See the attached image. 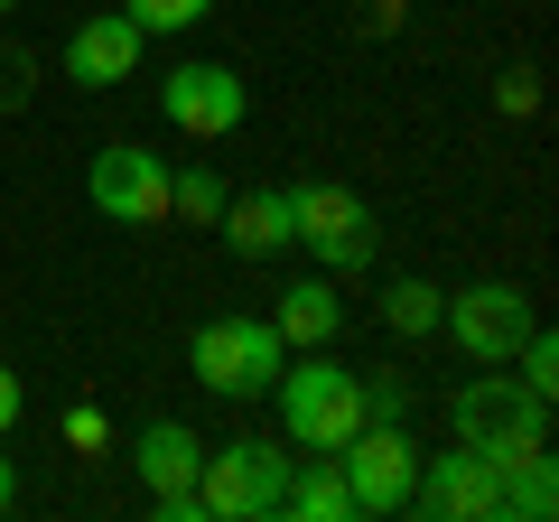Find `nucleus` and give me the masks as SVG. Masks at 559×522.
I'll list each match as a JSON object with an SVG mask.
<instances>
[{
  "mask_svg": "<svg viewBox=\"0 0 559 522\" xmlns=\"http://www.w3.org/2000/svg\"><path fill=\"white\" fill-rule=\"evenodd\" d=\"M28 84H38V57L28 47H0V112H28Z\"/></svg>",
  "mask_w": 559,
  "mask_h": 522,
  "instance_id": "obj_20",
  "label": "nucleus"
},
{
  "mask_svg": "<svg viewBox=\"0 0 559 522\" xmlns=\"http://www.w3.org/2000/svg\"><path fill=\"white\" fill-rule=\"evenodd\" d=\"M439 308H448V289H429V281L382 289V327H392V336H439Z\"/></svg>",
  "mask_w": 559,
  "mask_h": 522,
  "instance_id": "obj_18",
  "label": "nucleus"
},
{
  "mask_svg": "<svg viewBox=\"0 0 559 522\" xmlns=\"http://www.w3.org/2000/svg\"><path fill=\"white\" fill-rule=\"evenodd\" d=\"M224 197H234V187H224L205 159H187V168L168 159V215H187V224H215V215H224Z\"/></svg>",
  "mask_w": 559,
  "mask_h": 522,
  "instance_id": "obj_17",
  "label": "nucleus"
},
{
  "mask_svg": "<svg viewBox=\"0 0 559 522\" xmlns=\"http://www.w3.org/2000/svg\"><path fill=\"white\" fill-rule=\"evenodd\" d=\"M84 197H94L103 224H168V159L159 150H140V141H112L94 150V168H84Z\"/></svg>",
  "mask_w": 559,
  "mask_h": 522,
  "instance_id": "obj_7",
  "label": "nucleus"
},
{
  "mask_svg": "<svg viewBox=\"0 0 559 522\" xmlns=\"http://www.w3.org/2000/svg\"><path fill=\"white\" fill-rule=\"evenodd\" d=\"M280 345H299V355H308V345H336V327H345V308H336V289H326V281H299V289H280Z\"/></svg>",
  "mask_w": 559,
  "mask_h": 522,
  "instance_id": "obj_15",
  "label": "nucleus"
},
{
  "mask_svg": "<svg viewBox=\"0 0 559 522\" xmlns=\"http://www.w3.org/2000/svg\"><path fill=\"white\" fill-rule=\"evenodd\" d=\"M215 234L234 242L242 261H261V252H280V242H289V187H242V197H224V215H215Z\"/></svg>",
  "mask_w": 559,
  "mask_h": 522,
  "instance_id": "obj_13",
  "label": "nucleus"
},
{
  "mask_svg": "<svg viewBox=\"0 0 559 522\" xmlns=\"http://www.w3.org/2000/svg\"><path fill=\"white\" fill-rule=\"evenodd\" d=\"M280 495H289V458H280V439H224V448H205V466H197L205 522H271Z\"/></svg>",
  "mask_w": 559,
  "mask_h": 522,
  "instance_id": "obj_3",
  "label": "nucleus"
},
{
  "mask_svg": "<svg viewBox=\"0 0 559 522\" xmlns=\"http://www.w3.org/2000/svg\"><path fill=\"white\" fill-rule=\"evenodd\" d=\"M187 364H197L205 392H224V402H261L280 382V364H289V345H280L271 318H215L187 336Z\"/></svg>",
  "mask_w": 559,
  "mask_h": 522,
  "instance_id": "obj_4",
  "label": "nucleus"
},
{
  "mask_svg": "<svg viewBox=\"0 0 559 522\" xmlns=\"http://www.w3.org/2000/svg\"><path fill=\"white\" fill-rule=\"evenodd\" d=\"M10 503H20V476H10V458H0V513H10Z\"/></svg>",
  "mask_w": 559,
  "mask_h": 522,
  "instance_id": "obj_24",
  "label": "nucleus"
},
{
  "mask_svg": "<svg viewBox=\"0 0 559 522\" xmlns=\"http://www.w3.org/2000/svg\"><path fill=\"white\" fill-rule=\"evenodd\" d=\"M197 466H205V439H197L187 420L131 429V476L150 485V495H187V485H197Z\"/></svg>",
  "mask_w": 559,
  "mask_h": 522,
  "instance_id": "obj_12",
  "label": "nucleus"
},
{
  "mask_svg": "<svg viewBox=\"0 0 559 522\" xmlns=\"http://www.w3.org/2000/svg\"><path fill=\"white\" fill-rule=\"evenodd\" d=\"M280 513H299V522H345V513H355L336 448H308V466L289 458V495H280Z\"/></svg>",
  "mask_w": 559,
  "mask_h": 522,
  "instance_id": "obj_14",
  "label": "nucleus"
},
{
  "mask_svg": "<svg viewBox=\"0 0 559 522\" xmlns=\"http://www.w3.org/2000/svg\"><path fill=\"white\" fill-rule=\"evenodd\" d=\"M411 411V382L401 373H364V420H401Z\"/></svg>",
  "mask_w": 559,
  "mask_h": 522,
  "instance_id": "obj_21",
  "label": "nucleus"
},
{
  "mask_svg": "<svg viewBox=\"0 0 559 522\" xmlns=\"http://www.w3.org/2000/svg\"><path fill=\"white\" fill-rule=\"evenodd\" d=\"M159 112L178 121L187 141H224V131H242L252 94H242V75H234V66H178V75L159 84Z\"/></svg>",
  "mask_w": 559,
  "mask_h": 522,
  "instance_id": "obj_9",
  "label": "nucleus"
},
{
  "mask_svg": "<svg viewBox=\"0 0 559 522\" xmlns=\"http://www.w3.org/2000/svg\"><path fill=\"white\" fill-rule=\"evenodd\" d=\"M121 10H131V20L150 28V38H178V28H197L205 10H215V0H121Z\"/></svg>",
  "mask_w": 559,
  "mask_h": 522,
  "instance_id": "obj_19",
  "label": "nucleus"
},
{
  "mask_svg": "<svg viewBox=\"0 0 559 522\" xmlns=\"http://www.w3.org/2000/svg\"><path fill=\"white\" fill-rule=\"evenodd\" d=\"M140 47H150V28H140L131 10H94V20L66 38L57 66H66V84H94V94H103V84H131L140 75Z\"/></svg>",
  "mask_w": 559,
  "mask_h": 522,
  "instance_id": "obj_11",
  "label": "nucleus"
},
{
  "mask_svg": "<svg viewBox=\"0 0 559 522\" xmlns=\"http://www.w3.org/2000/svg\"><path fill=\"white\" fill-rule=\"evenodd\" d=\"M495 513H513V522H550V513H559V466H550V448L495 476Z\"/></svg>",
  "mask_w": 559,
  "mask_h": 522,
  "instance_id": "obj_16",
  "label": "nucleus"
},
{
  "mask_svg": "<svg viewBox=\"0 0 559 522\" xmlns=\"http://www.w3.org/2000/svg\"><path fill=\"white\" fill-rule=\"evenodd\" d=\"M289 242H299L318 271H364L382 234H373V205H364L355 187L308 178V187H289Z\"/></svg>",
  "mask_w": 559,
  "mask_h": 522,
  "instance_id": "obj_5",
  "label": "nucleus"
},
{
  "mask_svg": "<svg viewBox=\"0 0 559 522\" xmlns=\"http://www.w3.org/2000/svg\"><path fill=\"white\" fill-rule=\"evenodd\" d=\"M0 10H20V0H0Z\"/></svg>",
  "mask_w": 559,
  "mask_h": 522,
  "instance_id": "obj_25",
  "label": "nucleus"
},
{
  "mask_svg": "<svg viewBox=\"0 0 559 522\" xmlns=\"http://www.w3.org/2000/svg\"><path fill=\"white\" fill-rule=\"evenodd\" d=\"M345 466V495H355V513H411V485H419V439L401 420H364L355 439L336 448Z\"/></svg>",
  "mask_w": 559,
  "mask_h": 522,
  "instance_id": "obj_6",
  "label": "nucleus"
},
{
  "mask_svg": "<svg viewBox=\"0 0 559 522\" xmlns=\"http://www.w3.org/2000/svg\"><path fill=\"white\" fill-rule=\"evenodd\" d=\"M495 382H466L457 402H448V420H457V448H476L485 466H522L550 448V402L540 392H522V382H503V364H485Z\"/></svg>",
  "mask_w": 559,
  "mask_h": 522,
  "instance_id": "obj_2",
  "label": "nucleus"
},
{
  "mask_svg": "<svg viewBox=\"0 0 559 522\" xmlns=\"http://www.w3.org/2000/svg\"><path fill=\"white\" fill-rule=\"evenodd\" d=\"M20 420V373H10V364H0V429Z\"/></svg>",
  "mask_w": 559,
  "mask_h": 522,
  "instance_id": "obj_23",
  "label": "nucleus"
},
{
  "mask_svg": "<svg viewBox=\"0 0 559 522\" xmlns=\"http://www.w3.org/2000/svg\"><path fill=\"white\" fill-rule=\"evenodd\" d=\"M280 439L289 448H345L364 429V373H345L326 345H308L299 364H280Z\"/></svg>",
  "mask_w": 559,
  "mask_h": 522,
  "instance_id": "obj_1",
  "label": "nucleus"
},
{
  "mask_svg": "<svg viewBox=\"0 0 559 522\" xmlns=\"http://www.w3.org/2000/svg\"><path fill=\"white\" fill-rule=\"evenodd\" d=\"M495 103H503V112H532L540 94H532V75H503V84H495Z\"/></svg>",
  "mask_w": 559,
  "mask_h": 522,
  "instance_id": "obj_22",
  "label": "nucleus"
},
{
  "mask_svg": "<svg viewBox=\"0 0 559 522\" xmlns=\"http://www.w3.org/2000/svg\"><path fill=\"white\" fill-rule=\"evenodd\" d=\"M411 503H419L429 522H503V513H495V466H485L476 448H439V458H419Z\"/></svg>",
  "mask_w": 559,
  "mask_h": 522,
  "instance_id": "obj_10",
  "label": "nucleus"
},
{
  "mask_svg": "<svg viewBox=\"0 0 559 522\" xmlns=\"http://www.w3.org/2000/svg\"><path fill=\"white\" fill-rule=\"evenodd\" d=\"M439 327L457 336V355L466 364H513V345L532 336V299H522L513 281H476V289H457V299L439 308Z\"/></svg>",
  "mask_w": 559,
  "mask_h": 522,
  "instance_id": "obj_8",
  "label": "nucleus"
}]
</instances>
